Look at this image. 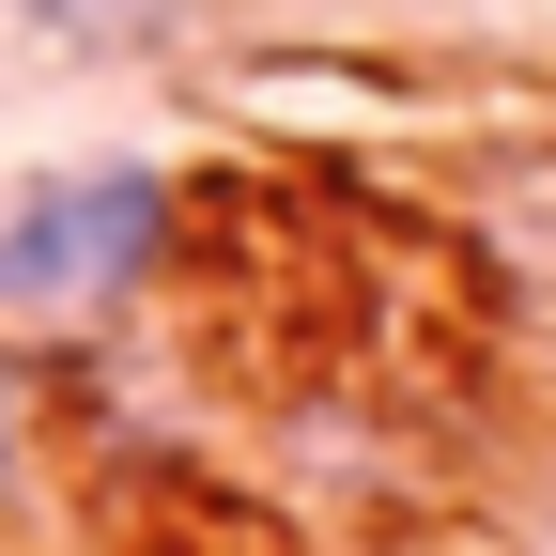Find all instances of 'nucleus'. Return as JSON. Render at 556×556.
<instances>
[{"mask_svg": "<svg viewBox=\"0 0 556 556\" xmlns=\"http://www.w3.org/2000/svg\"><path fill=\"white\" fill-rule=\"evenodd\" d=\"M31 31H62V47H170L186 16H217V0H16Z\"/></svg>", "mask_w": 556, "mask_h": 556, "instance_id": "f03ea898", "label": "nucleus"}, {"mask_svg": "<svg viewBox=\"0 0 556 556\" xmlns=\"http://www.w3.org/2000/svg\"><path fill=\"white\" fill-rule=\"evenodd\" d=\"M186 248V186L155 155H78L0 201V340H93Z\"/></svg>", "mask_w": 556, "mask_h": 556, "instance_id": "f257e3e1", "label": "nucleus"}, {"mask_svg": "<svg viewBox=\"0 0 556 556\" xmlns=\"http://www.w3.org/2000/svg\"><path fill=\"white\" fill-rule=\"evenodd\" d=\"M31 448H47V402H31V371H16V340H0V526L31 510Z\"/></svg>", "mask_w": 556, "mask_h": 556, "instance_id": "7ed1b4c3", "label": "nucleus"}]
</instances>
